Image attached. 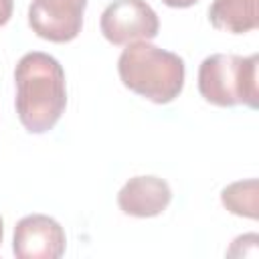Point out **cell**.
Wrapping results in <instances>:
<instances>
[{
	"instance_id": "cell-1",
	"label": "cell",
	"mask_w": 259,
	"mask_h": 259,
	"mask_svg": "<svg viewBox=\"0 0 259 259\" xmlns=\"http://www.w3.org/2000/svg\"><path fill=\"white\" fill-rule=\"evenodd\" d=\"M14 107L22 127L45 134L57 125L67 107V81L61 63L42 51H30L14 67Z\"/></svg>"
},
{
	"instance_id": "cell-2",
	"label": "cell",
	"mask_w": 259,
	"mask_h": 259,
	"mask_svg": "<svg viewBox=\"0 0 259 259\" xmlns=\"http://www.w3.org/2000/svg\"><path fill=\"white\" fill-rule=\"evenodd\" d=\"M117 73L130 91L164 105L174 101L184 87V61L172 51L136 40L125 45L117 59Z\"/></svg>"
},
{
	"instance_id": "cell-3",
	"label": "cell",
	"mask_w": 259,
	"mask_h": 259,
	"mask_svg": "<svg viewBox=\"0 0 259 259\" xmlns=\"http://www.w3.org/2000/svg\"><path fill=\"white\" fill-rule=\"evenodd\" d=\"M259 57L214 53L208 55L198 67V91L204 101L217 107L247 105L257 109L259 87H257Z\"/></svg>"
},
{
	"instance_id": "cell-4",
	"label": "cell",
	"mask_w": 259,
	"mask_h": 259,
	"mask_svg": "<svg viewBox=\"0 0 259 259\" xmlns=\"http://www.w3.org/2000/svg\"><path fill=\"white\" fill-rule=\"evenodd\" d=\"M103 38L115 47L158 36L160 18L146 0H113L99 18Z\"/></svg>"
},
{
	"instance_id": "cell-5",
	"label": "cell",
	"mask_w": 259,
	"mask_h": 259,
	"mask_svg": "<svg viewBox=\"0 0 259 259\" xmlns=\"http://www.w3.org/2000/svg\"><path fill=\"white\" fill-rule=\"evenodd\" d=\"M87 0H32L28 6V26L51 42H71L83 28Z\"/></svg>"
},
{
	"instance_id": "cell-6",
	"label": "cell",
	"mask_w": 259,
	"mask_h": 259,
	"mask_svg": "<svg viewBox=\"0 0 259 259\" xmlns=\"http://www.w3.org/2000/svg\"><path fill=\"white\" fill-rule=\"evenodd\" d=\"M65 229L49 214H26L14 227L12 253L16 259H59L65 255Z\"/></svg>"
},
{
	"instance_id": "cell-7",
	"label": "cell",
	"mask_w": 259,
	"mask_h": 259,
	"mask_svg": "<svg viewBox=\"0 0 259 259\" xmlns=\"http://www.w3.org/2000/svg\"><path fill=\"white\" fill-rule=\"evenodd\" d=\"M172 200L170 184L154 174L132 176L117 192V206L123 214L152 219L162 214Z\"/></svg>"
},
{
	"instance_id": "cell-8",
	"label": "cell",
	"mask_w": 259,
	"mask_h": 259,
	"mask_svg": "<svg viewBox=\"0 0 259 259\" xmlns=\"http://www.w3.org/2000/svg\"><path fill=\"white\" fill-rule=\"evenodd\" d=\"M259 0H212L208 20L217 30L245 34L259 26Z\"/></svg>"
},
{
	"instance_id": "cell-9",
	"label": "cell",
	"mask_w": 259,
	"mask_h": 259,
	"mask_svg": "<svg viewBox=\"0 0 259 259\" xmlns=\"http://www.w3.org/2000/svg\"><path fill=\"white\" fill-rule=\"evenodd\" d=\"M221 204L237 217L257 221L259 217V182L257 178L237 180L221 190Z\"/></svg>"
},
{
	"instance_id": "cell-10",
	"label": "cell",
	"mask_w": 259,
	"mask_h": 259,
	"mask_svg": "<svg viewBox=\"0 0 259 259\" xmlns=\"http://www.w3.org/2000/svg\"><path fill=\"white\" fill-rule=\"evenodd\" d=\"M14 10V0H0V26H4Z\"/></svg>"
},
{
	"instance_id": "cell-11",
	"label": "cell",
	"mask_w": 259,
	"mask_h": 259,
	"mask_svg": "<svg viewBox=\"0 0 259 259\" xmlns=\"http://www.w3.org/2000/svg\"><path fill=\"white\" fill-rule=\"evenodd\" d=\"M166 6H170V8H188V6H192V4H196L198 0H162Z\"/></svg>"
},
{
	"instance_id": "cell-12",
	"label": "cell",
	"mask_w": 259,
	"mask_h": 259,
	"mask_svg": "<svg viewBox=\"0 0 259 259\" xmlns=\"http://www.w3.org/2000/svg\"><path fill=\"white\" fill-rule=\"evenodd\" d=\"M2 237H4V221L0 217V245H2Z\"/></svg>"
}]
</instances>
